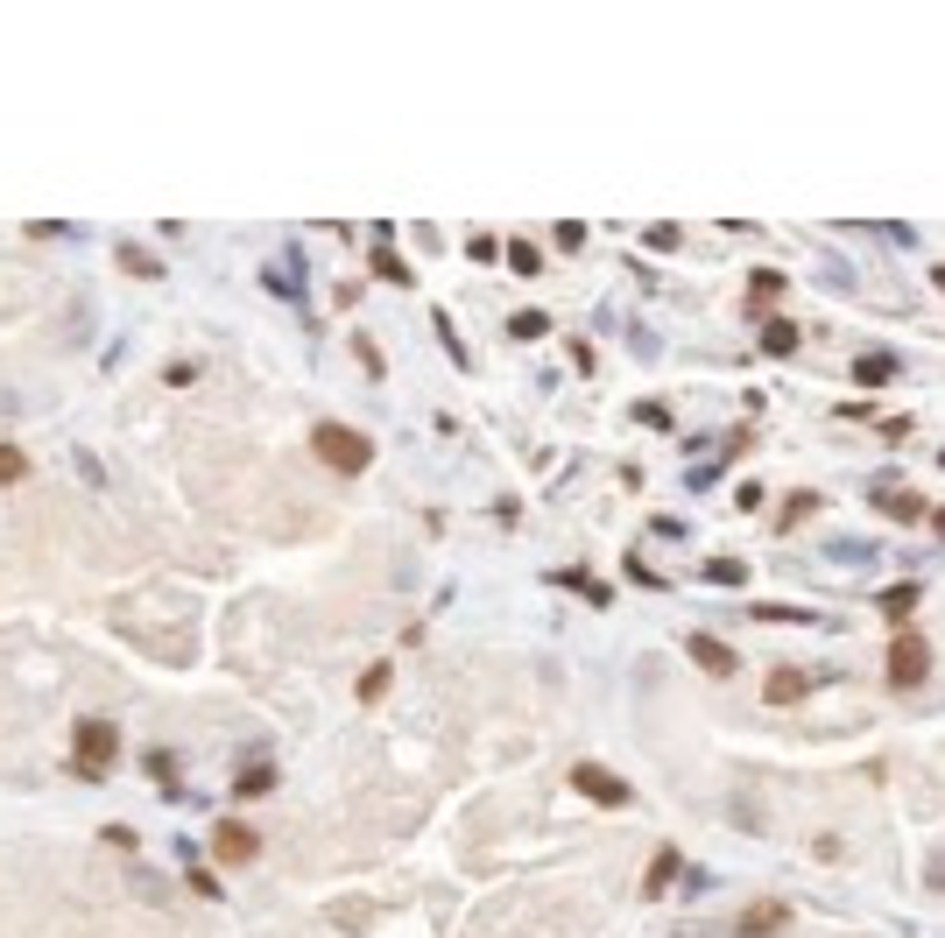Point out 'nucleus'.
I'll return each instance as SVG.
<instances>
[{
  "label": "nucleus",
  "mask_w": 945,
  "mask_h": 938,
  "mask_svg": "<svg viewBox=\"0 0 945 938\" xmlns=\"http://www.w3.org/2000/svg\"><path fill=\"white\" fill-rule=\"evenodd\" d=\"M374 276H381V282H410V268L388 255V247H374Z\"/></svg>",
  "instance_id": "dca6fc26"
},
{
  "label": "nucleus",
  "mask_w": 945,
  "mask_h": 938,
  "mask_svg": "<svg viewBox=\"0 0 945 938\" xmlns=\"http://www.w3.org/2000/svg\"><path fill=\"white\" fill-rule=\"evenodd\" d=\"M762 353H776V361H784V353H798V325H790V318H770V325H762Z\"/></svg>",
  "instance_id": "6e6552de"
},
{
  "label": "nucleus",
  "mask_w": 945,
  "mask_h": 938,
  "mask_svg": "<svg viewBox=\"0 0 945 938\" xmlns=\"http://www.w3.org/2000/svg\"><path fill=\"white\" fill-rule=\"evenodd\" d=\"M213 854L227 861V868H240V861H254V854H262V840H254V832L240 826V818H227V826H213Z\"/></svg>",
  "instance_id": "39448f33"
},
{
  "label": "nucleus",
  "mask_w": 945,
  "mask_h": 938,
  "mask_svg": "<svg viewBox=\"0 0 945 938\" xmlns=\"http://www.w3.org/2000/svg\"><path fill=\"white\" fill-rule=\"evenodd\" d=\"M938 290H945V268H938Z\"/></svg>",
  "instance_id": "4be33fe9"
},
{
  "label": "nucleus",
  "mask_w": 945,
  "mask_h": 938,
  "mask_svg": "<svg viewBox=\"0 0 945 938\" xmlns=\"http://www.w3.org/2000/svg\"><path fill=\"white\" fill-rule=\"evenodd\" d=\"M812 692V670H770V684H762V698H770V706H798V698Z\"/></svg>",
  "instance_id": "423d86ee"
},
{
  "label": "nucleus",
  "mask_w": 945,
  "mask_h": 938,
  "mask_svg": "<svg viewBox=\"0 0 945 938\" xmlns=\"http://www.w3.org/2000/svg\"><path fill=\"white\" fill-rule=\"evenodd\" d=\"M889 515H896V523H918L924 501H918V495H896V501H889Z\"/></svg>",
  "instance_id": "6ab92c4d"
},
{
  "label": "nucleus",
  "mask_w": 945,
  "mask_h": 938,
  "mask_svg": "<svg viewBox=\"0 0 945 938\" xmlns=\"http://www.w3.org/2000/svg\"><path fill=\"white\" fill-rule=\"evenodd\" d=\"M544 310H522V318H508V339H544Z\"/></svg>",
  "instance_id": "2eb2a0df"
},
{
  "label": "nucleus",
  "mask_w": 945,
  "mask_h": 938,
  "mask_svg": "<svg viewBox=\"0 0 945 938\" xmlns=\"http://www.w3.org/2000/svg\"><path fill=\"white\" fill-rule=\"evenodd\" d=\"M706 578H713V586H741V564H734V558H713Z\"/></svg>",
  "instance_id": "a211bd4d"
},
{
  "label": "nucleus",
  "mask_w": 945,
  "mask_h": 938,
  "mask_svg": "<svg viewBox=\"0 0 945 938\" xmlns=\"http://www.w3.org/2000/svg\"><path fill=\"white\" fill-rule=\"evenodd\" d=\"M572 791H586L593 804H628V783L614 777V769H599V763H579V769H572Z\"/></svg>",
  "instance_id": "20e7f679"
},
{
  "label": "nucleus",
  "mask_w": 945,
  "mask_h": 938,
  "mask_svg": "<svg viewBox=\"0 0 945 938\" xmlns=\"http://www.w3.org/2000/svg\"><path fill=\"white\" fill-rule=\"evenodd\" d=\"M311 452H318L332 473H367L374 444L360 438V430H347V424H318V430H311Z\"/></svg>",
  "instance_id": "f03ea898"
},
{
  "label": "nucleus",
  "mask_w": 945,
  "mask_h": 938,
  "mask_svg": "<svg viewBox=\"0 0 945 938\" xmlns=\"http://www.w3.org/2000/svg\"><path fill=\"white\" fill-rule=\"evenodd\" d=\"M22 473H28V452L22 444H0V487H14Z\"/></svg>",
  "instance_id": "4468645a"
},
{
  "label": "nucleus",
  "mask_w": 945,
  "mask_h": 938,
  "mask_svg": "<svg viewBox=\"0 0 945 938\" xmlns=\"http://www.w3.org/2000/svg\"><path fill=\"white\" fill-rule=\"evenodd\" d=\"M692 663L713 670V678H734V670H741V663H734V649L719 643V635H692Z\"/></svg>",
  "instance_id": "0eeeda50"
},
{
  "label": "nucleus",
  "mask_w": 945,
  "mask_h": 938,
  "mask_svg": "<svg viewBox=\"0 0 945 938\" xmlns=\"http://www.w3.org/2000/svg\"><path fill=\"white\" fill-rule=\"evenodd\" d=\"M882 614H889V621H910V614H918V586H889V593H882Z\"/></svg>",
  "instance_id": "9d476101"
},
{
  "label": "nucleus",
  "mask_w": 945,
  "mask_h": 938,
  "mask_svg": "<svg viewBox=\"0 0 945 938\" xmlns=\"http://www.w3.org/2000/svg\"><path fill=\"white\" fill-rule=\"evenodd\" d=\"M501 255H508V268H516V276H536V268H544V255H536L530 241H508Z\"/></svg>",
  "instance_id": "ddd939ff"
},
{
  "label": "nucleus",
  "mask_w": 945,
  "mask_h": 938,
  "mask_svg": "<svg viewBox=\"0 0 945 938\" xmlns=\"http://www.w3.org/2000/svg\"><path fill=\"white\" fill-rule=\"evenodd\" d=\"M113 755H120V727H113V720H78V741H71V769L99 783V777L113 769Z\"/></svg>",
  "instance_id": "f257e3e1"
},
{
  "label": "nucleus",
  "mask_w": 945,
  "mask_h": 938,
  "mask_svg": "<svg viewBox=\"0 0 945 938\" xmlns=\"http://www.w3.org/2000/svg\"><path fill=\"white\" fill-rule=\"evenodd\" d=\"M268 783H276V769H268V763H254V769H240V783H233V791H240V797H268Z\"/></svg>",
  "instance_id": "9b49d317"
},
{
  "label": "nucleus",
  "mask_w": 945,
  "mask_h": 938,
  "mask_svg": "<svg viewBox=\"0 0 945 938\" xmlns=\"http://www.w3.org/2000/svg\"><path fill=\"white\" fill-rule=\"evenodd\" d=\"M381 692H388V663H374L367 678H360V698H381Z\"/></svg>",
  "instance_id": "aec40b11"
},
{
  "label": "nucleus",
  "mask_w": 945,
  "mask_h": 938,
  "mask_svg": "<svg viewBox=\"0 0 945 938\" xmlns=\"http://www.w3.org/2000/svg\"><path fill=\"white\" fill-rule=\"evenodd\" d=\"M776 296H784V276H776V268H755V276H748V304H776Z\"/></svg>",
  "instance_id": "1a4fd4ad"
},
{
  "label": "nucleus",
  "mask_w": 945,
  "mask_h": 938,
  "mask_svg": "<svg viewBox=\"0 0 945 938\" xmlns=\"http://www.w3.org/2000/svg\"><path fill=\"white\" fill-rule=\"evenodd\" d=\"M932 678V643H924L918 629H904L889 643V684H904V692H918V684Z\"/></svg>",
  "instance_id": "7ed1b4c3"
},
{
  "label": "nucleus",
  "mask_w": 945,
  "mask_h": 938,
  "mask_svg": "<svg viewBox=\"0 0 945 938\" xmlns=\"http://www.w3.org/2000/svg\"><path fill=\"white\" fill-rule=\"evenodd\" d=\"M812 509H819V495H790V501H784V529H798Z\"/></svg>",
  "instance_id": "f3484780"
},
{
  "label": "nucleus",
  "mask_w": 945,
  "mask_h": 938,
  "mask_svg": "<svg viewBox=\"0 0 945 938\" xmlns=\"http://www.w3.org/2000/svg\"><path fill=\"white\" fill-rule=\"evenodd\" d=\"M784 917H790L784 903H762V911H748V917H741V931H748V938H755V931H776Z\"/></svg>",
  "instance_id": "f8f14e48"
},
{
  "label": "nucleus",
  "mask_w": 945,
  "mask_h": 938,
  "mask_svg": "<svg viewBox=\"0 0 945 938\" xmlns=\"http://www.w3.org/2000/svg\"><path fill=\"white\" fill-rule=\"evenodd\" d=\"M670 875H678V854H656V868H650V897L670 882Z\"/></svg>",
  "instance_id": "412c9836"
}]
</instances>
